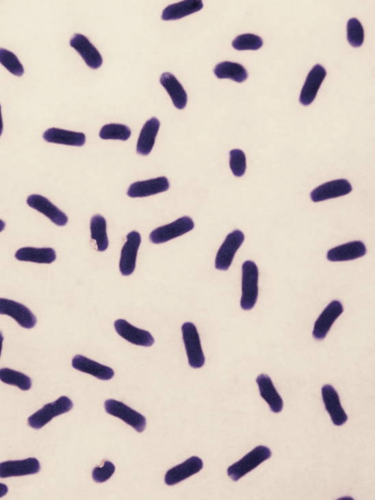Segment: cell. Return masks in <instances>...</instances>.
I'll return each mask as SVG.
<instances>
[{
  "instance_id": "1",
  "label": "cell",
  "mask_w": 375,
  "mask_h": 500,
  "mask_svg": "<svg viewBox=\"0 0 375 500\" xmlns=\"http://www.w3.org/2000/svg\"><path fill=\"white\" fill-rule=\"evenodd\" d=\"M272 451L266 446H258L246 454L243 459L228 468V476L233 481H237L246 474L252 472L259 464L272 457Z\"/></svg>"
},
{
  "instance_id": "2",
  "label": "cell",
  "mask_w": 375,
  "mask_h": 500,
  "mask_svg": "<svg viewBox=\"0 0 375 500\" xmlns=\"http://www.w3.org/2000/svg\"><path fill=\"white\" fill-rule=\"evenodd\" d=\"M259 270L256 263L247 261L242 265V296L241 307L244 311L252 310L258 299Z\"/></svg>"
},
{
  "instance_id": "3",
  "label": "cell",
  "mask_w": 375,
  "mask_h": 500,
  "mask_svg": "<svg viewBox=\"0 0 375 500\" xmlns=\"http://www.w3.org/2000/svg\"><path fill=\"white\" fill-rule=\"evenodd\" d=\"M74 407L72 401L66 396H62L56 401L47 404L28 419L29 427L40 429L52 419L71 410Z\"/></svg>"
},
{
  "instance_id": "4",
  "label": "cell",
  "mask_w": 375,
  "mask_h": 500,
  "mask_svg": "<svg viewBox=\"0 0 375 500\" xmlns=\"http://www.w3.org/2000/svg\"><path fill=\"white\" fill-rule=\"evenodd\" d=\"M182 333L190 366L193 368H202L205 358L196 327L191 322H186L182 326Z\"/></svg>"
},
{
  "instance_id": "5",
  "label": "cell",
  "mask_w": 375,
  "mask_h": 500,
  "mask_svg": "<svg viewBox=\"0 0 375 500\" xmlns=\"http://www.w3.org/2000/svg\"><path fill=\"white\" fill-rule=\"evenodd\" d=\"M244 239V234L241 230H235L228 234L216 254L215 262L216 270L227 271L231 267L235 255L239 248L242 247Z\"/></svg>"
},
{
  "instance_id": "6",
  "label": "cell",
  "mask_w": 375,
  "mask_h": 500,
  "mask_svg": "<svg viewBox=\"0 0 375 500\" xmlns=\"http://www.w3.org/2000/svg\"><path fill=\"white\" fill-rule=\"evenodd\" d=\"M194 228L193 220L189 217H183L176 221L158 228L150 234V240L153 243H162L184 235Z\"/></svg>"
},
{
  "instance_id": "7",
  "label": "cell",
  "mask_w": 375,
  "mask_h": 500,
  "mask_svg": "<svg viewBox=\"0 0 375 500\" xmlns=\"http://www.w3.org/2000/svg\"><path fill=\"white\" fill-rule=\"evenodd\" d=\"M104 407L109 414L127 422L137 431L142 432L145 429V418L126 404L116 400L109 399L105 402Z\"/></svg>"
},
{
  "instance_id": "8",
  "label": "cell",
  "mask_w": 375,
  "mask_h": 500,
  "mask_svg": "<svg viewBox=\"0 0 375 500\" xmlns=\"http://www.w3.org/2000/svg\"><path fill=\"white\" fill-rule=\"evenodd\" d=\"M127 238V242L121 250L120 260V270L123 276H129L134 272L141 243V236L137 231L129 233Z\"/></svg>"
},
{
  "instance_id": "9",
  "label": "cell",
  "mask_w": 375,
  "mask_h": 500,
  "mask_svg": "<svg viewBox=\"0 0 375 500\" xmlns=\"http://www.w3.org/2000/svg\"><path fill=\"white\" fill-rule=\"evenodd\" d=\"M0 315H7L15 319L25 329L34 328L37 322L34 314L23 304L0 298Z\"/></svg>"
},
{
  "instance_id": "10",
  "label": "cell",
  "mask_w": 375,
  "mask_h": 500,
  "mask_svg": "<svg viewBox=\"0 0 375 500\" xmlns=\"http://www.w3.org/2000/svg\"><path fill=\"white\" fill-rule=\"evenodd\" d=\"M352 186L346 179H338L322 184L315 188L311 193V199L315 203L329 199L337 198L350 194Z\"/></svg>"
},
{
  "instance_id": "11",
  "label": "cell",
  "mask_w": 375,
  "mask_h": 500,
  "mask_svg": "<svg viewBox=\"0 0 375 500\" xmlns=\"http://www.w3.org/2000/svg\"><path fill=\"white\" fill-rule=\"evenodd\" d=\"M344 308L339 301L331 302L322 312L315 322L313 337L318 340H324L337 319L342 314Z\"/></svg>"
},
{
  "instance_id": "12",
  "label": "cell",
  "mask_w": 375,
  "mask_h": 500,
  "mask_svg": "<svg viewBox=\"0 0 375 500\" xmlns=\"http://www.w3.org/2000/svg\"><path fill=\"white\" fill-rule=\"evenodd\" d=\"M114 328L120 336L132 344L150 347L154 344V338L149 332L133 326L124 319L114 322Z\"/></svg>"
},
{
  "instance_id": "13",
  "label": "cell",
  "mask_w": 375,
  "mask_h": 500,
  "mask_svg": "<svg viewBox=\"0 0 375 500\" xmlns=\"http://www.w3.org/2000/svg\"><path fill=\"white\" fill-rule=\"evenodd\" d=\"M27 202L29 207L44 215L55 225L64 226L67 224L68 219L65 213L60 211L45 197L39 195H30Z\"/></svg>"
},
{
  "instance_id": "14",
  "label": "cell",
  "mask_w": 375,
  "mask_h": 500,
  "mask_svg": "<svg viewBox=\"0 0 375 500\" xmlns=\"http://www.w3.org/2000/svg\"><path fill=\"white\" fill-rule=\"evenodd\" d=\"M203 467V462L201 459L196 456L191 457L183 463L168 471L165 475V483L168 486L178 484L199 473Z\"/></svg>"
},
{
  "instance_id": "15",
  "label": "cell",
  "mask_w": 375,
  "mask_h": 500,
  "mask_svg": "<svg viewBox=\"0 0 375 500\" xmlns=\"http://www.w3.org/2000/svg\"><path fill=\"white\" fill-rule=\"evenodd\" d=\"M322 396L333 423L337 427L345 424L348 421V417L341 405L337 390L331 385H326L322 388Z\"/></svg>"
},
{
  "instance_id": "16",
  "label": "cell",
  "mask_w": 375,
  "mask_h": 500,
  "mask_svg": "<svg viewBox=\"0 0 375 500\" xmlns=\"http://www.w3.org/2000/svg\"><path fill=\"white\" fill-rule=\"evenodd\" d=\"M326 74V69L319 64L311 70L300 93L299 100L302 104L308 106L314 102Z\"/></svg>"
},
{
  "instance_id": "17",
  "label": "cell",
  "mask_w": 375,
  "mask_h": 500,
  "mask_svg": "<svg viewBox=\"0 0 375 500\" xmlns=\"http://www.w3.org/2000/svg\"><path fill=\"white\" fill-rule=\"evenodd\" d=\"M70 45L79 52L90 68L97 69L101 67L102 57L98 49L91 44L87 37L81 34H75L70 40Z\"/></svg>"
},
{
  "instance_id": "18",
  "label": "cell",
  "mask_w": 375,
  "mask_h": 500,
  "mask_svg": "<svg viewBox=\"0 0 375 500\" xmlns=\"http://www.w3.org/2000/svg\"><path fill=\"white\" fill-rule=\"evenodd\" d=\"M170 184L166 177H159L132 184L128 191L131 198H144L168 191Z\"/></svg>"
},
{
  "instance_id": "19",
  "label": "cell",
  "mask_w": 375,
  "mask_h": 500,
  "mask_svg": "<svg viewBox=\"0 0 375 500\" xmlns=\"http://www.w3.org/2000/svg\"><path fill=\"white\" fill-rule=\"evenodd\" d=\"M38 460L29 458L22 461H8L0 463V478L34 475L40 471Z\"/></svg>"
},
{
  "instance_id": "20",
  "label": "cell",
  "mask_w": 375,
  "mask_h": 500,
  "mask_svg": "<svg viewBox=\"0 0 375 500\" xmlns=\"http://www.w3.org/2000/svg\"><path fill=\"white\" fill-rule=\"evenodd\" d=\"M367 248L361 241H354L332 248L327 253V259L332 262L356 260L364 257Z\"/></svg>"
},
{
  "instance_id": "21",
  "label": "cell",
  "mask_w": 375,
  "mask_h": 500,
  "mask_svg": "<svg viewBox=\"0 0 375 500\" xmlns=\"http://www.w3.org/2000/svg\"><path fill=\"white\" fill-rule=\"evenodd\" d=\"M72 366L83 373L88 374L101 380H109L114 375V372L111 368L81 355H77L73 359Z\"/></svg>"
},
{
  "instance_id": "22",
  "label": "cell",
  "mask_w": 375,
  "mask_h": 500,
  "mask_svg": "<svg viewBox=\"0 0 375 500\" xmlns=\"http://www.w3.org/2000/svg\"><path fill=\"white\" fill-rule=\"evenodd\" d=\"M260 396L266 401L273 412L279 413L283 409L284 402L275 388L272 379L266 374L257 378Z\"/></svg>"
},
{
  "instance_id": "23",
  "label": "cell",
  "mask_w": 375,
  "mask_h": 500,
  "mask_svg": "<svg viewBox=\"0 0 375 500\" xmlns=\"http://www.w3.org/2000/svg\"><path fill=\"white\" fill-rule=\"evenodd\" d=\"M44 139L51 143L71 146H82L86 141L85 134L71 132L57 128H51L43 135Z\"/></svg>"
},
{
  "instance_id": "24",
  "label": "cell",
  "mask_w": 375,
  "mask_h": 500,
  "mask_svg": "<svg viewBox=\"0 0 375 500\" xmlns=\"http://www.w3.org/2000/svg\"><path fill=\"white\" fill-rule=\"evenodd\" d=\"M160 82L170 95L175 108L179 110L184 109L187 104L188 97L179 81L173 74L166 72L162 74Z\"/></svg>"
},
{
  "instance_id": "25",
  "label": "cell",
  "mask_w": 375,
  "mask_h": 500,
  "mask_svg": "<svg viewBox=\"0 0 375 500\" xmlns=\"http://www.w3.org/2000/svg\"><path fill=\"white\" fill-rule=\"evenodd\" d=\"M203 8L201 0H185L166 7L162 13L161 18L164 21L181 19L185 16L200 12Z\"/></svg>"
},
{
  "instance_id": "26",
  "label": "cell",
  "mask_w": 375,
  "mask_h": 500,
  "mask_svg": "<svg viewBox=\"0 0 375 500\" xmlns=\"http://www.w3.org/2000/svg\"><path fill=\"white\" fill-rule=\"evenodd\" d=\"M159 128L160 122L157 119L153 118L145 123L138 142L137 152L139 154L143 156L150 154L155 145Z\"/></svg>"
},
{
  "instance_id": "27",
  "label": "cell",
  "mask_w": 375,
  "mask_h": 500,
  "mask_svg": "<svg viewBox=\"0 0 375 500\" xmlns=\"http://www.w3.org/2000/svg\"><path fill=\"white\" fill-rule=\"evenodd\" d=\"M15 257L20 261L49 264L56 260V252L52 248H24L16 252Z\"/></svg>"
},
{
  "instance_id": "28",
  "label": "cell",
  "mask_w": 375,
  "mask_h": 500,
  "mask_svg": "<svg viewBox=\"0 0 375 500\" xmlns=\"http://www.w3.org/2000/svg\"><path fill=\"white\" fill-rule=\"evenodd\" d=\"M214 73L218 79H230L238 83H242L248 78V72L241 64L230 61L218 64Z\"/></svg>"
},
{
  "instance_id": "29",
  "label": "cell",
  "mask_w": 375,
  "mask_h": 500,
  "mask_svg": "<svg viewBox=\"0 0 375 500\" xmlns=\"http://www.w3.org/2000/svg\"><path fill=\"white\" fill-rule=\"evenodd\" d=\"M91 238L95 241L97 250L104 252L109 247V239L107 232V221L101 215L94 216L90 222Z\"/></svg>"
},
{
  "instance_id": "30",
  "label": "cell",
  "mask_w": 375,
  "mask_h": 500,
  "mask_svg": "<svg viewBox=\"0 0 375 500\" xmlns=\"http://www.w3.org/2000/svg\"><path fill=\"white\" fill-rule=\"evenodd\" d=\"M0 380L10 385L18 387L19 389L27 391L32 387V381L29 377L21 372L10 369H0Z\"/></svg>"
},
{
  "instance_id": "31",
  "label": "cell",
  "mask_w": 375,
  "mask_h": 500,
  "mask_svg": "<svg viewBox=\"0 0 375 500\" xmlns=\"http://www.w3.org/2000/svg\"><path fill=\"white\" fill-rule=\"evenodd\" d=\"M131 135L129 128L122 124L111 123L102 127L99 136L103 140L127 141Z\"/></svg>"
},
{
  "instance_id": "32",
  "label": "cell",
  "mask_w": 375,
  "mask_h": 500,
  "mask_svg": "<svg viewBox=\"0 0 375 500\" xmlns=\"http://www.w3.org/2000/svg\"><path fill=\"white\" fill-rule=\"evenodd\" d=\"M0 63L15 76L22 77L24 74L23 64L12 51L0 48Z\"/></svg>"
},
{
  "instance_id": "33",
  "label": "cell",
  "mask_w": 375,
  "mask_h": 500,
  "mask_svg": "<svg viewBox=\"0 0 375 500\" xmlns=\"http://www.w3.org/2000/svg\"><path fill=\"white\" fill-rule=\"evenodd\" d=\"M263 41L261 38L253 34H243L238 36L233 41V47L238 51L258 50L261 48Z\"/></svg>"
},
{
  "instance_id": "34",
  "label": "cell",
  "mask_w": 375,
  "mask_h": 500,
  "mask_svg": "<svg viewBox=\"0 0 375 500\" xmlns=\"http://www.w3.org/2000/svg\"><path fill=\"white\" fill-rule=\"evenodd\" d=\"M348 40L353 47H359L364 40V30L360 21L355 18L349 20L348 23Z\"/></svg>"
},
{
  "instance_id": "35",
  "label": "cell",
  "mask_w": 375,
  "mask_h": 500,
  "mask_svg": "<svg viewBox=\"0 0 375 500\" xmlns=\"http://www.w3.org/2000/svg\"><path fill=\"white\" fill-rule=\"evenodd\" d=\"M230 166L233 175L242 177L245 174L246 169V158L243 151L234 149L230 153Z\"/></svg>"
},
{
  "instance_id": "36",
  "label": "cell",
  "mask_w": 375,
  "mask_h": 500,
  "mask_svg": "<svg viewBox=\"0 0 375 500\" xmlns=\"http://www.w3.org/2000/svg\"><path fill=\"white\" fill-rule=\"evenodd\" d=\"M116 472V466L109 462H104L103 466L96 467L92 471L93 480L97 483H104L107 481L109 478Z\"/></svg>"
},
{
  "instance_id": "37",
  "label": "cell",
  "mask_w": 375,
  "mask_h": 500,
  "mask_svg": "<svg viewBox=\"0 0 375 500\" xmlns=\"http://www.w3.org/2000/svg\"><path fill=\"white\" fill-rule=\"evenodd\" d=\"M8 492V488L3 484H0V498L6 495Z\"/></svg>"
},
{
  "instance_id": "38",
  "label": "cell",
  "mask_w": 375,
  "mask_h": 500,
  "mask_svg": "<svg viewBox=\"0 0 375 500\" xmlns=\"http://www.w3.org/2000/svg\"><path fill=\"white\" fill-rule=\"evenodd\" d=\"M3 130V118H2L1 106H0V136L2 135Z\"/></svg>"
},
{
  "instance_id": "39",
  "label": "cell",
  "mask_w": 375,
  "mask_h": 500,
  "mask_svg": "<svg viewBox=\"0 0 375 500\" xmlns=\"http://www.w3.org/2000/svg\"><path fill=\"white\" fill-rule=\"evenodd\" d=\"M3 340H4L3 335L2 333L0 332V357H1Z\"/></svg>"
},
{
  "instance_id": "40",
  "label": "cell",
  "mask_w": 375,
  "mask_h": 500,
  "mask_svg": "<svg viewBox=\"0 0 375 500\" xmlns=\"http://www.w3.org/2000/svg\"><path fill=\"white\" fill-rule=\"evenodd\" d=\"M5 227V223L3 220L0 219V233L4 230Z\"/></svg>"
}]
</instances>
